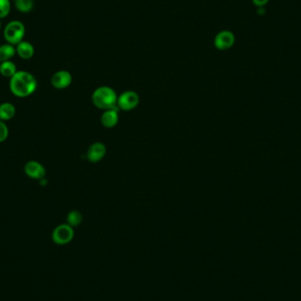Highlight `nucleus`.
<instances>
[{"label": "nucleus", "instance_id": "1", "mask_svg": "<svg viewBox=\"0 0 301 301\" xmlns=\"http://www.w3.org/2000/svg\"><path fill=\"white\" fill-rule=\"evenodd\" d=\"M9 88L14 96L26 98L35 92L37 88V80L30 72L26 70H18L10 79Z\"/></svg>", "mask_w": 301, "mask_h": 301}, {"label": "nucleus", "instance_id": "2", "mask_svg": "<svg viewBox=\"0 0 301 301\" xmlns=\"http://www.w3.org/2000/svg\"><path fill=\"white\" fill-rule=\"evenodd\" d=\"M117 94L113 88L100 87L93 93L92 101L98 109L108 110L117 107Z\"/></svg>", "mask_w": 301, "mask_h": 301}, {"label": "nucleus", "instance_id": "3", "mask_svg": "<svg viewBox=\"0 0 301 301\" xmlns=\"http://www.w3.org/2000/svg\"><path fill=\"white\" fill-rule=\"evenodd\" d=\"M26 34V27L20 21L9 22L4 28V38L7 44L16 46L24 39Z\"/></svg>", "mask_w": 301, "mask_h": 301}, {"label": "nucleus", "instance_id": "4", "mask_svg": "<svg viewBox=\"0 0 301 301\" xmlns=\"http://www.w3.org/2000/svg\"><path fill=\"white\" fill-rule=\"evenodd\" d=\"M74 237L73 227L68 224H62L54 229L52 240L56 244L66 245L70 242Z\"/></svg>", "mask_w": 301, "mask_h": 301}, {"label": "nucleus", "instance_id": "5", "mask_svg": "<svg viewBox=\"0 0 301 301\" xmlns=\"http://www.w3.org/2000/svg\"><path fill=\"white\" fill-rule=\"evenodd\" d=\"M139 103V96L134 91H126L121 93L117 98L118 109L130 111L135 109Z\"/></svg>", "mask_w": 301, "mask_h": 301}, {"label": "nucleus", "instance_id": "6", "mask_svg": "<svg viewBox=\"0 0 301 301\" xmlns=\"http://www.w3.org/2000/svg\"><path fill=\"white\" fill-rule=\"evenodd\" d=\"M235 43V36L229 30L219 32L214 38V46L218 50H227L231 48Z\"/></svg>", "mask_w": 301, "mask_h": 301}, {"label": "nucleus", "instance_id": "7", "mask_svg": "<svg viewBox=\"0 0 301 301\" xmlns=\"http://www.w3.org/2000/svg\"><path fill=\"white\" fill-rule=\"evenodd\" d=\"M24 172L29 178L34 180L44 179L46 175V169L44 165L35 161L26 162L24 166Z\"/></svg>", "mask_w": 301, "mask_h": 301}, {"label": "nucleus", "instance_id": "8", "mask_svg": "<svg viewBox=\"0 0 301 301\" xmlns=\"http://www.w3.org/2000/svg\"><path fill=\"white\" fill-rule=\"evenodd\" d=\"M72 82V76L68 70H58L51 78V84L56 89H66Z\"/></svg>", "mask_w": 301, "mask_h": 301}, {"label": "nucleus", "instance_id": "9", "mask_svg": "<svg viewBox=\"0 0 301 301\" xmlns=\"http://www.w3.org/2000/svg\"><path fill=\"white\" fill-rule=\"evenodd\" d=\"M107 153V148L103 143L96 142L90 145L87 153L88 161L93 163H96L101 161Z\"/></svg>", "mask_w": 301, "mask_h": 301}, {"label": "nucleus", "instance_id": "10", "mask_svg": "<svg viewBox=\"0 0 301 301\" xmlns=\"http://www.w3.org/2000/svg\"><path fill=\"white\" fill-rule=\"evenodd\" d=\"M118 107L114 109L104 110V113L102 114L100 122L101 124L106 128H113L116 126L119 121L118 116Z\"/></svg>", "mask_w": 301, "mask_h": 301}, {"label": "nucleus", "instance_id": "11", "mask_svg": "<svg viewBox=\"0 0 301 301\" xmlns=\"http://www.w3.org/2000/svg\"><path fill=\"white\" fill-rule=\"evenodd\" d=\"M15 48H16V54L24 60H28L35 55V47L27 41L23 40L20 44L16 45Z\"/></svg>", "mask_w": 301, "mask_h": 301}, {"label": "nucleus", "instance_id": "12", "mask_svg": "<svg viewBox=\"0 0 301 301\" xmlns=\"http://www.w3.org/2000/svg\"><path fill=\"white\" fill-rule=\"evenodd\" d=\"M16 114L15 106L11 102H4L0 104V120L6 122L14 117Z\"/></svg>", "mask_w": 301, "mask_h": 301}, {"label": "nucleus", "instance_id": "13", "mask_svg": "<svg viewBox=\"0 0 301 301\" xmlns=\"http://www.w3.org/2000/svg\"><path fill=\"white\" fill-rule=\"evenodd\" d=\"M16 55V48L10 44H2L0 46V63L10 61Z\"/></svg>", "mask_w": 301, "mask_h": 301}, {"label": "nucleus", "instance_id": "14", "mask_svg": "<svg viewBox=\"0 0 301 301\" xmlns=\"http://www.w3.org/2000/svg\"><path fill=\"white\" fill-rule=\"evenodd\" d=\"M17 71V66L12 60L0 63V74L4 78L11 79Z\"/></svg>", "mask_w": 301, "mask_h": 301}, {"label": "nucleus", "instance_id": "15", "mask_svg": "<svg viewBox=\"0 0 301 301\" xmlns=\"http://www.w3.org/2000/svg\"><path fill=\"white\" fill-rule=\"evenodd\" d=\"M66 220H67V224L70 227H78L82 222L83 217H82V214L78 210H71L67 215Z\"/></svg>", "mask_w": 301, "mask_h": 301}, {"label": "nucleus", "instance_id": "16", "mask_svg": "<svg viewBox=\"0 0 301 301\" xmlns=\"http://www.w3.org/2000/svg\"><path fill=\"white\" fill-rule=\"evenodd\" d=\"M15 7L21 13H29L34 8V1L33 0H15Z\"/></svg>", "mask_w": 301, "mask_h": 301}, {"label": "nucleus", "instance_id": "17", "mask_svg": "<svg viewBox=\"0 0 301 301\" xmlns=\"http://www.w3.org/2000/svg\"><path fill=\"white\" fill-rule=\"evenodd\" d=\"M11 12V1L0 0V20L7 17Z\"/></svg>", "mask_w": 301, "mask_h": 301}, {"label": "nucleus", "instance_id": "18", "mask_svg": "<svg viewBox=\"0 0 301 301\" xmlns=\"http://www.w3.org/2000/svg\"><path fill=\"white\" fill-rule=\"evenodd\" d=\"M9 136L8 126L4 121L0 120V143L4 142L7 139Z\"/></svg>", "mask_w": 301, "mask_h": 301}, {"label": "nucleus", "instance_id": "19", "mask_svg": "<svg viewBox=\"0 0 301 301\" xmlns=\"http://www.w3.org/2000/svg\"><path fill=\"white\" fill-rule=\"evenodd\" d=\"M252 1L257 7H263L270 0H252Z\"/></svg>", "mask_w": 301, "mask_h": 301}, {"label": "nucleus", "instance_id": "20", "mask_svg": "<svg viewBox=\"0 0 301 301\" xmlns=\"http://www.w3.org/2000/svg\"><path fill=\"white\" fill-rule=\"evenodd\" d=\"M0 30H1V22H0Z\"/></svg>", "mask_w": 301, "mask_h": 301}]
</instances>
